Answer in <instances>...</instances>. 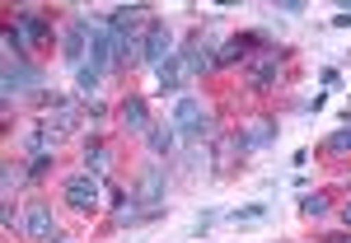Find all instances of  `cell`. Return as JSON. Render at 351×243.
<instances>
[{
  "label": "cell",
  "mask_w": 351,
  "mask_h": 243,
  "mask_svg": "<svg viewBox=\"0 0 351 243\" xmlns=\"http://www.w3.org/2000/svg\"><path fill=\"white\" fill-rule=\"evenodd\" d=\"M61 196H66V206L75 211V216H89L94 206H99V196H104V188H99V178L84 168V173H71L66 183H61Z\"/></svg>",
  "instance_id": "1"
},
{
  "label": "cell",
  "mask_w": 351,
  "mask_h": 243,
  "mask_svg": "<svg viewBox=\"0 0 351 243\" xmlns=\"http://www.w3.org/2000/svg\"><path fill=\"white\" fill-rule=\"evenodd\" d=\"M38 84H43V71H38V66H28V61H5V80H0L5 103L24 99V89H38Z\"/></svg>",
  "instance_id": "2"
},
{
  "label": "cell",
  "mask_w": 351,
  "mask_h": 243,
  "mask_svg": "<svg viewBox=\"0 0 351 243\" xmlns=\"http://www.w3.org/2000/svg\"><path fill=\"white\" fill-rule=\"evenodd\" d=\"M89 38H94V28L84 24V19H66L61 24V56H66V66H84V52H89Z\"/></svg>",
  "instance_id": "3"
},
{
  "label": "cell",
  "mask_w": 351,
  "mask_h": 243,
  "mask_svg": "<svg viewBox=\"0 0 351 243\" xmlns=\"http://www.w3.org/2000/svg\"><path fill=\"white\" fill-rule=\"evenodd\" d=\"M234 140H239V155H258V150H267L271 140H276V117H258V122H248Z\"/></svg>",
  "instance_id": "4"
},
{
  "label": "cell",
  "mask_w": 351,
  "mask_h": 243,
  "mask_svg": "<svg viewBox=\"0 0 351 243\" xmlns=\"http://www.w3.org/2000/svg\"><path fill=\"white\" fill-rule=\"evenodd\" d=\"M24 234L28 239H38V243H47L56 239V220H52V206H43V201H33V206H24Z\"/></svg>",
  "instance_id": "5"
},
{
  "label": "cell",
  "mask_w": 351,
  "mask_h": 243,
  "mask_svg": "<svg viewBox=\"0 0 351 243\" xmlns=\"http://www.w3.org/2000/svg\"><path fill=\"white\" fill-rule=\"evenodd\" d=\"M117 127H122V131L127 136H145L150 131V127H155V122H150V108H145V99H122V108H117Z\"/></svg>",
  "instance_id": "6"
},
{
  "label": "cell",
  "mask_w": 351,
  "mask_h": 243,
  "mask_svg": "<svg viewBox=\"0 0 351 243\" xmlns=\"http://www.w3.org/2000/svg\"><path fill=\"white\" fill-rule=\"evenodd\" d=\"M14 28H19V38H24L28 47H43V42L52 38V24H47L38 10H19V14H14Z\"/></svg>",
  "instance_id": "7"
},
{
  "label": "cell",
  "mask_w": 351,
  "mask_h": 243,
  "mask_svg": "<svg viewBox=\"0 0 351 243\" xmlns=\"http://www.w3.org/2000/svg\"><path fill=\"white\" fill-rule=\"evenodd\" d=\"M276 75H281V61H276V52H258L253 61H248V84L263 94V89H271L276 84Z\"/></svg>",
  "instance_id": "8"
},
{
  "label": "cell",
  "mask_w": 351,
  "mask_h": 243,
  "mask_svg": "<svg viewBox=\"0 0 351 243\" xmlns=\"http://www.w3.org/2000/svg\"><path fill=\"white\" fill-rule=\"evenodd\" d=\"M206 122V112H202V103L192 99V94H178L173 99V127H178V136L188 131V136H197V127Z\"/></svg>",
  "instance_id": "9"
},
{
  "label": "cell",
  "mask_w": 351,
  "mask_h": 243,
  "mask_svg": "<svg viewBox=\"0 0 351 243\" xmlns=\"http://www.w3.org/2000/svg\"><path fill=\"white\" fill-rule=\"evenodd\" d=\"M136 201H141V206H160L164 201V173L155 164H145V168L136 173Z\"/></svg>",
  "instance_id": "10"
},
{
  "label": "cell",
  "mask_w": 351,
  "mask_h": 243,
  "mask_svg": "<svg viewBox=\"0 0 351 243\" xmlns=\"http://www.w3.org/2000/svg\"><path fill=\"white\" fill-rule=\"evenodd\" d=\"M178 56H183V71H188V75H206V71H216V52L202 47V38H188Z\"/></svg>",
  "instance_id": "11"
},
{
  "label": "cell",
  "mask_w": 351,
  "mask_h": 243,
  "mask_svg": "<svg viewBox=\"0 0 351 243\" xmlns=\"http://www.w3.org/2000/svg\"><path fill=\"white\" fill-rule=\"evenodd\" d=\"M75 122H80V108H75L71 99H61V103H52V117H47V136H52V140H61V136L75 131Z\"/></svg>",
  "instance_id": "12"
},
{
  "label": "cell",
  "mask_w": 351,
  "mask_h": 243,
  "mask_svg": "<svg viewBox=\"0 0 351 243\" xmlns=\"http://www.w3.org/2000/svg\"><path fill=\"white\" fill-rule=\"evenodd\" d=\"M84 168L94 173V178H108V168H112V150L99 140V136H89L84 140Z\"/></svg>",
  "instance_id": "13"
},
{
  "label": "cell",
  "mask_w": 351,
  "mask_h": 243,
  "mask_svg": "<svg viewBox=\"0 0 351 243\" xmlns=\"http://www.w3.org/2000/svg\"><path fill=\"white\" fill-rule=\"evenodd\" d=\"M253 61V38H230L216 52V66H248Z\"/></svg>",
  "instance_id": "14"
},
{
  "label": "cell",
  "mask_w": 351,
  "mask_h": 243,
  "mask_svg": "<svg viewBox=\"0 0 351 243\" xmlns=\"http://www.w3.org/2000/svg\"><path fill=\"white\" fill-rule=\"evenodd\" d=\"M173 145H178V127H173V122L145 131V150H150V155H173Z\"/></svg>",
  "instance_id": "15"
},
{
  "label": "cell",
  "mask_w": 351,
  "mask_h": 243,
  "mask_svg": "<svg viewBox=\"0 0 351 243\" xmlns=\"http://www.w3.org/2000/svg\"><path fill=\"white\" fill-rule=\"evenodd\" d=\"M328 206H332L328 192H304V196H300V216H304V220H324Z\"/></svg>",
  "instance_id": "16"
},
{
  "label": "cell",
  "mask_w": 351,
  "mask_h": 243,
  "mask_svg": "<svg viewBox=\"0 0 351 243\" xmlns=\"http://www.w3.org/2000/svg\"><path fill=\"white\" fill-rule=\"evenodd\" d=\"M155 71H160V84H164V89H178V84L188 80V71H183V56H169V61H160V66H155Z\"/></svg>",
  "instance_id": "17"
},
{
  "label": "cell",
  "mask_w": 351,
  "mask_h": 243,
  "mask_svg": "<svg viewBox=\"0 0 351 243\" xmlns=\"http://www.w3.org/2000/svg\"><path fill=\"white\" fill-rule=\"evenodd\" d=\"M230 220H234V225H258V220H267V206H263V201H248L239 211H230Z\"/></svg>",
  "instance_id": "18"
},
{
  "label": "cell",
  "mask_w": 351,
  "mask_h": 243,
  "mask_svg": "<svg viewBox=\"0 0 351 243\" xmlns=\"http://www.w3.org/2000/svg\"><path fill=\"white\" fill-rule=\"evenodd\" d=\"M324 150H328V155H347V150H351V127H337V131L324 140Z\"/></svg>",
  "instance_id": "19"
},
{
  "label": "cell",
  "mask_w": 351,
  "mask_h": 243,
  "mask_svg": "<svg viewBox=\"0 0 351 243\" xmlns=\"http://www.w3.org/2000/svg\"><path fill=\"white\" fill-rule=\"evenodd\" d=\"M0 173H5V178H0V183H5V196H10V192H14V188H19V183H24V178H28L24 168H19V164H10V159L0 164Z\"/></svg>",
  "instance_id": "20"
},
{
  "label": "cell",
  "mask_w": 351,
  "mask_h": 243,
  "mask_svg": "<svg viewBox=\"0 0 351 243\" xmlns=\"http://www.w3.org/2000/svg\"><path fill=\"white\" fill-rule=\"evenodd\" d=\"M47 173H52V150H47V155H33V159H28V178H47Z\"/></svg>",
  "instance_id": "21"
},
{
  "label": "cell",
  "mask_w": 351,
  "mask_h": 243,
  "mask_svg": "<svg viewBox=\"0 0 351 243\" xmlns=\"http://www.w3.org/2000/svg\"><path fill=\"white\" fill-rule=\"evenodd\" d=\"M99 80H104V75H99V71H89V66H80V71H75V84H80L84 94H94V89H99Z\"/></svg>",
  "instance_id": "22"
},
{
  "label": "cell",
  "mask_w": 351,
  "mask_h": 243,
  "mask_svg": "<svg viewBox=\"0 0 351 243\" xmlns=\"http://www.w3.org/2000/svg\"><path fill=\"white\" fill-rule=\"evenodd\" d=\"M14 220H24V216H14V206L5 201V216H0V225H5V229H14Z\"/></svg>",
  "instance_id": "23"
},
{
  "label": "cell",
  "mask_w": 351,
  "mask_h": 243,
  "mask_svg": "<svg viewBox=\"0 0 351 243\" xmlns=\"http://www.w3.org/2000/svg\"><path fill=\"white\" fill-rule=\"evenodd\" d=\"M342 225H347V229H351V201H347V206H342Z\"/></svg>",
  "instance_id": "24"
}]
</instances>
